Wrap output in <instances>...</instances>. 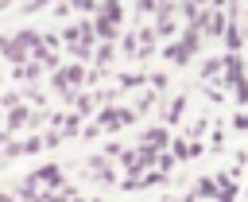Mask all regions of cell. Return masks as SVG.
<instances>
[{"label": "cell", "instance_id": "obj_1", "mask_svg": "<svg viewBox=\"0 0 248 202\" xmlns=\"http://www.w3.org/2000/svg\"><path fill=\"white\" fill-rule=\"evenodd\" d=\"M81 78H85V70H81V66H62V70H54V89L70 97V93H74V85H78Z\"/></svg>", "mask_w": 248, "mask_h": 202}, {"label": "cell", "instance_id": "obj_2", "mask_svg": "<svg viewBox=\"0 0 248 202\" xmlns=\"http://www.w3.org/2000/svg\"><path fill=\"white\" fill-rule=\"evenodd\" d=\"M27 124H39V113H31L27 105H16V109H8V132H16V128H27Z\"/></svg>", "mask_w": 248, "mask_h": 202}, {"label": "cell", "instance_id": "obj_3", "mask_svg": "<svg viewBox=\"0 0 248 202\" xmlns=\"http://www.w3.org/2000/svg\"><path fill=\"white\" fill-rule=\"evenodd\" d=\"M128 120H132L128 109H105L101 120H97V128H120V124H128Z\"/></svg>", "mask_w": 248, "mask_h": 202}, {"label": "cell", "instance_id": "obj_4", "mask_svg": "<svg viewBox=\"0 0 248 202\" xmlns=\"http://www.w3.org/2000/svg\"><path fill=\"white\" fill-rule=\"evenodd\" d=\"M35 183H39V186H50V190L62 186V167H54V163H50V167H39V171H35Z\"/></svg>", "mask_w": 248, "mask_h": 202}, {"label": "cell", "instance_id": "obj_5", "mask_svg": "<svg viewBox=\"0 0 248 202\" xmlns=\"http://www.w3.org/2000/svg\"><path fill=\"white\" fill-rule=\"evenodd\" d=\"M0 105H4V109H16V105H19V93H12V89L0 93Z\"/></svg>", "mask_w": 248, "mask_h": 202}, {"label": "cell", "instance_id": "obj_6", "mask_svg": "<svg viewBox=\"0 0 248 202\" xmlns=\"http://www.w3.org/2000/svg\"><path fill=\"white\" fill-rule=\"evenodd\" d=\"M8 43H12V39H4V35H0V54H8Z\"/></svg>", "mask_w": 248, "mask_h": 202}, {"label": "cell", "instance_id": "obj_7", "mask_svg": "<svg viewBox=\"0 0 248 202\" xmlns=\"http://www.w3.org/2000/svg\"><path fill=\"white\" fill-rule=\"evenodd\" d=\"M236 124H240V128H248V113H244V117H240V120H236Z\"/></svg>", "mask_w": 248, "mask_h": 202}, {"label": "cell", "instance_id": "obj_8", "mask_svg": "<svg viewBox=\"0 0 248 202\" xmlns=\"http://www.w3.org/2000/svg\"><path fill=\"white\" fill-rule=\"evenodd\" d=\"M0 202H12V194H4V190H0Z\"/></svg>", "mask_w": 248, "mask_h": 202}, {"label": "cell", "instance_id": "obj_9", "mask_svg": "<svg viewBox=\"0 0 248 202\" xmlns=\"http://www.w3.org/2000/svg\"><path fill=\"white\" fill-rule=\"evenodd\" d=\"M8 4H12V0H0V8H8Z\"/></svg>", "mask_w": 248, "mask_h": 202}, {"label": "cell", "instance_id": "obj_10", "mask_svg": "<svg viewBox=\"0 0 248 202\" xmlns=\"http://www.w3.org/2000/svg\"><path fill=\"white\" fill-rule=\"evenodd\" d=\"M78 202H81V198H78Z\"/></svg>", "mask_w": 248, "mask_h": 202}]
</instances>
